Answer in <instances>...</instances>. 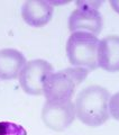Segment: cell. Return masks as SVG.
<instances>
[{
	"label": "cell",
	"instance_id": "obj_1",
	"mask_svg": "<svg viewBox=\"0 0 119 135\" xmlns=\"http://www.w3.org/2000/svg\"><path fill=\"white\" fill-rule=\"evenodd\" d=\"M109 91L100 86H89L79 92L75 99V116L84 125L98 127L109 118Z\"/></svg>",
	"mask_w": 119,
	"mask_h": 135
},
{
	"label": "cell",
	"instance_id": "obj_2",
	"mask_svg": "<svg viewBox=\"0 0 119 135\" xmlns=\"http://www.w3.org/2000/svg\"><path fill=\"white\" fill-rule=\"evenodd\" d=\"M89 70L86 68H67L49 73L43 81V94L46 100H71L75 89L87 79Z\"/></svg>",
	"mask_w": 119,
	"mask_h": 135
},
{
	"label": "cell",
	"instance_id": "obj_3",
	"mask_svg": "<svg viewBox=\"0 0 119 135\" xmlns=\"http://www.w3.org/2000/svg\"><path fill=\"white\" fill-rule=\"evenodd\" d=\"M99 42L96 35L88 32L72 33L66 42V55L70 63L74 68L96 70Z\"/></svg>",
	"mask_w": 119,
	"mask_h": 135
},
{
	"label": "cell",
	"instance_id": "obj_4",
	"mask_svg": "<svg viewBox=\"0 0 119 135\" xmlns=\"http://www.w3.org/2000/svg\"><path fill=\"white\" fill-rule=\"evenodd\" d=\"M98 1H78V8L72 11L69 18V29L71 32H84L98 35L102 29V17L98 7Z\"/></svg>",
	"mask_w": 119,
	"mask_h": 135
},
{
	"label": "cell",
	"instance_id": "obj_5",
	"mask_svg": "<svg viewBox=\"0 0 119 135\" xmlns=\"http://www.w3.org/2000/svg\"><path fill=\"white\" fill-rule=\"evenodd\" d=\"M75 107L71 100L49 101L46 100L42 109V119L48 128L62 132L73 123Z\"/></svg>",
	"mask_w": 119,
	"mask_h": 135
},
{
	"label": "cell",
	"instance_id": "obj_6",
	"mask_svg": "<svg viewBox=\"0 0 119 135\" xmlns=\"http://www.w3.org/2000/svg\"><path fill=\"white\" fill-rule=\"evenodd\" d=\"M52 72L53 66L47 61L42 59L28 61L19 73L20 87L28 95L39 96L43 94L44 79Z\"/></svg>",
	"mask_w": 119,
	"mask_h": 135
},
{
	"label": "cell",
	"instance_id": "obj_7",
	"mask_svg": "<svg viewBox=\"0 0 119 135\" xmlns=\"http://www.w3.org/2000/svg\"><path fill=\"white\" fill-rule=\"evenodd\" d=\"M98 66L108 72H119V36L110 35L99 42Z\"/></svg>",
	"mask_w": 119,
	"mask_h": 135
},
{
	"label": "cell",
	"instance_id": "obj_8",
	"mask_svg": "<svg viewBox=\"0 0 119 135\" xmlns=\"http://www.w3.org/2000/svg\"><path fill=\"white\" fill-rule=\"evenodd\" d=\"M54 8L47 1L29 0L22 7V17L24 22L32 27H43L53 17Z\"/></svg>",
	"mask_w": 119,
	"mask_h": 135
},
{
	"label": "cell",
	"instance_id": "obj_9",
	"mask_svg": "<svg viewBox=\"0 0 119 135\" xmlns=\"http://www.w3.org/2000/svg\"><path fill=\"white\" fill-rule=\"evenodd\" d=\"M26 63V57L20 51L15 49L0 50V79H16Z\"/></svg>",
	"mask_w": 119,
	"mask_h": 135
},
{
	"label": "cell",
	"instance_id": "obj_10",
	"mask_svg": "<svg viewBox=\"0 0 119 135\" xmlns=\"http://www.w3.org/2000/svg\"><path fill=\"white\" fill-rule=\"evenodd\" d=\"M0 135H27V131L11 122H0Z\"/></svg>",
	"mask_w": 119,
	"mask_h": 135
},
{
	"label": "cell",
	"instance_id": "obj_11",
	"mask_svg": "<svg viewBox=\"0 0 119 135\" xmlns=\"http://www.w3.org/2000/svg\"><path fill=\"white\" fill-rule=\"evenodd\" d=\"M108 110H109V115H111L113 119L119 120V92L115 94L109 98Z\"/></svg>",
	"mask_w": 119,
	"mask_h": 135
},
{
	"label": "cell",
	"instance_id": "obj_12",
	"mask_svg": "<svg viewBox=\"0 0 119 135\" xmlns=\"http://www.w3.org/2000/svg\"><path fill=\"white\" fill-rule=\"evenodd\" d=\"M109 3L112 7V9L119 14V0H111V1H109Z\"/></svg>",
	"mask_w": 119,
	"mask_h": 135
}]
</instances>
